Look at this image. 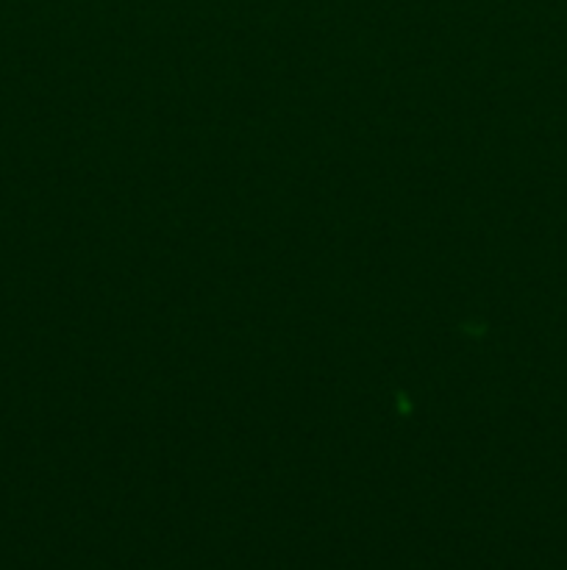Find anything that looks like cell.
Instances as JSON below:
<instances>
[]
</instances>
